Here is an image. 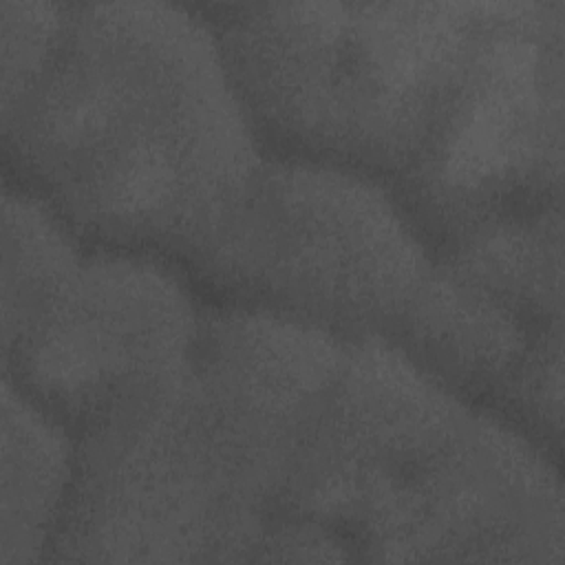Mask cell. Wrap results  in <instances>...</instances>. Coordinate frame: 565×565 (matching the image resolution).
Segmentation results:
<instances>
[{
	"label": "cell",
	"mask_w": 565,
	"mask_h": 565,
	"mask_svg": "<svg viewBox=\"0 0 565 565\" xmlns=\"http://www.w3.org/2000/svg\"><path fill=\"white\" fill-rule=\"evenodd\" d=\"M4 161L88 247L185 267L223 227L263 146L196 7L71 2Z\"/></svg>",
	"instance_id": "obj_1"
},
{
	"label": "cell",
	"mask_w": 565,
	"mask_h": 565,
	"mask_svg": "<svg viewBox=\"0 0 565 565\" xmlns=\"http://www.w3.org/2000/svg\"><path fill=\"white\" fill-rule=\"evenodd\" d=\"M320 399L274 358L194 344L75 437L46 558L254 561Z\"/></svg>",
	"instance_id": "obj_2"
},
{
	"label": "cell",
	"mask_w": 565,
	"mask_h": 565,
	"mask_svg": "<svg viewBox=\"0 0 565 565\" xmlns=\"http://www.w3.org/2000/svg\"><path fill=\"white\" fill-rule=\"evenodd\" d=\"M267 154L402 174L446 113L481 2L196 7Z\"/></svg>",
	"instance_id": "obj_3"
},
{
	"label": "cell",
	"mask_w": 565,
	"mask_h": 565,
	"mask_svg": "<svg viewBox=\"0 0 565 565\" xmlns=\"http://www.w3.org/2000/svg\"><path fill=\"white\" fill-rule=\"evenodd\" d=\"M430 265L386 183L265 152L232 216L183 271L214 302L358 342L393 333Z\"/></svg>",
	"instance_id": "obj_4"
},
{
	"label": "cell",
	"mask_w": 565,
	"mask_h": 565,
	"mask_svg": "<svg viewBox=\"0 0 565 565\" xmlns=\"http://www.w3.org/2000/svg\"><path fill=\"white\" fill-rule=\"evenodd\" d=\"M563 13V0L481 2L446 113L388 183L433 256L561 207Z\"/></svg>",
	"instance_id": "obj_5"
},
{
	"label": "cell",
	"mask_w": 565,
	"mask_h": 565,
	"mask_svg": "<svg viewBox=\"0 0 565 565\" xmlns=\"http://www.w3.org/2000/svg\"><path fill=\"white\" fill-rule=\"evenodd\" d=\"M470 408L388 338L347 342L254 561H384L408 490Z\"/></svg>",
	"instance_id": "obj_6"
},
{
	"label": "cell",
	"mask_w": 565,
	"mask_h": 565,
	"mask_svg": "<svg viewBox=\"0 0 565 565\" xmlns=\"http://www.w3.org/2000/svg\"><path fill=\"white\" fill-rule=\"evenodd\" d=\"M561 210L486 230L437 256L388 335L461 402L561 461Z\"/></svg>",
	"instance_id": "obj_7"
},
{
	"label": "cell",
	"mask_w": 565,
	"mask_h": 565,
	"mask_svg": "<svg viewBox=\"0 0 565 565\" xmlns=\"http://www.w3.org/2000/svg\"><path fill=\"white\" fill-rule=\"evenodd\" d=\"M199 318L183 267L86 245L71 278L2 347L4 380L77 437L135 388L185 366Z\"/></svg>",
	"instance_id": "obj_8"
},
{
	"label": "cell",
	"mask_w": 565,
	"mask_h": 565,
	"mask_svg": "<svg viewBox=\"0 0 565 565\" xmlns=\"http://www.w3.org/2000/svg\"><path fill=\"white\" fill-rule=\"evenodd\" d=\"M73 457L75 437L2 380V565L46 558Z\"/></svg>",
	"instance_id": "obj_9"
},
{
	"label": "cell",
	"mask_w": 565,
	"mask_h": 565,
	"mask_svg": "<svg viewBox=\"0 0 565 565\" xmlns=\"http://www.w3.org/2000/svg\"><path fill=\"white\" fill-rule=\"evenodd\" d=\"M86 245L42 199L4 179L2 347L13 342L77 269Z\"/></svg>",
	"instance_id": "obj_10"
},
{
	"label": "cell",
	"mask_w": 565,
	"mask_h": 565,
	"mask_svg": "<svg viewBox=\"0 0 565 565\" xmlns=\"http://www.w3.org/2000/svg\"><path fill=\"white\" fill-rule=\"evenodd\" d=\"M2 115L11 113L46 68L64 22L66 4L2 0Z\"/></svg>",
	"instance_id": "obj_11"
}]
</instances>
